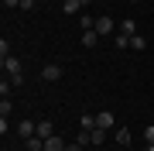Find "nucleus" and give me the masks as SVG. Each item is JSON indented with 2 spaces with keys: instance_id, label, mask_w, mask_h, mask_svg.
<instances>
[{
  "instance_id": "obj_1",
  "label": "nucleus",
  "mask_w": 154,
  "mask_h": 151,
  "mask_svg": "<svg viewBox=\"0 0 154 151\" xmlns=\"http://www.w3.org/2000/svg\"><path fill=\"white\" fill-rule=\"evenodd\" d=\"M0 65H4V72L7 76H11V83H21V58H17V55H7V58H0Z\"/></svg>"
},
{
  "instance_id": "obj_2",
  "label": "nucleus",
  "mask_w": 154,
  "mask_h": 151,
  "mask_svg": "<svg viewBox=\"0 0 154 151\" xmlns=\"http://www.w3.org/2000/svg\"><path fill=\"white\" fill-rule=\"evenodd\" d=\"M41 79H45V83H55V79H62V65H58V62H48V65L41 69Z\"/></svg>"
},
{
  "instance_id": "obj_3",
  "label": "nucleus",
  "mask_w": 154,
  "mask_h": 151,
  "mask_svg": "<svg viewBox=\"0 0 154 151\" xmlns=\"http://www.w3.org/2000/svg\"><path fill=\"white\" fill-rule=\"evenodd\" d=\"M113 28H116V24H113V17H110V14L96 17V31H99V38H103V34H113Z\"/></svg>"
},
{
  "instance_id": "obj_4",
  "label": "nucleus",
  "mask_w": 154,
  "mask_h": 151,
  "mask_svg": "<svg viewBox=\"0 0 154 151\" xmlns=\"http://www.w3.org/2000/svg\"><path fill=\"white\" fill-rule=\"evenodd\" d=\"M113 124H116V117L110 110H103V113H96V127L99 131H113Z\"/></svg>"
},
{
  "instance_id": "obj_5",
  "label": "nucleus",
  "mask_w": 154,
  "mask_h": 151,
  "mask_svg": "<svg viewBox=\"0 0 154 151\" xmlns=\"http://www.w3.org/2000/svg\"><path fill=\"white\" fill-rule=\"evenodd\" d=\"M17 134H21L24 141H28V137H34V134H38V124H31V120H21V124H17Z\"/></svg>"
},
{
  "instance_id": "obj_6",
  "label": "nucleus",
  "mask_w": 154,
  "mask_h": 151,
  "mask_svg": "<svg viewBox=\"0 0 154 151\" xmlns=\"http://www.w3.org/2000/svg\"><path fill=\"white\" fill-rule=\"evenodd\" d=\"M45 151H65V141H62L58 134H51V137H45Z\"/></svg>"
},
{
  "instance_id": "obj_7",
  "label": "nucleus",
  "mask_w": 154,
  "mask_h": 151,
  "mask_svg": "<svg viewBox=\"0 0 154 151\" xmlns=\"http://www.w3.org/2000/svg\"><path fill=\"white\" fill-rule=\"evenodd\" d=\"M99 45V31L93 28V31H82V48H96Z\"/></svg>"
},
{
  "instance_id": "obj_8",
  "label": "nucleus",
  "mask_w": 154,
  "mask_h": 151,
  "mask_svg": "<svg viewBox=\"0 0 154 151\" xmlns=\"http://www.w3.org/2000/svg\"><path fill=\"white\" fill-rule=\"evenodd\" d=\"M51 134H55V124H51V120H38V137L45 141V137H51Z\"/></svg>"
},
{
  "instance_id": "obj_9",
  "label": "nucleus",
  "mask_w": 154,
  "mask_h": 151,
  "mask_svg": "<svg viewBox=\"0 0 154 151\" xmlns=\"http://www.w3.org/2000/svg\"><path fill=\"white\" fill-rule=\"evenodd\" d=\"M120 34H130L134 38V34H137V21H134V17H123L120 21Z\"/></svg>"
},
{
  "instance_id": "obj_10",
  "label": "nucleus",
  "mask_w": 154,
  "mask_h": 151,
  "mask_svg": "<svg viewBox=\"0 0 154 151\" xmlns=\"http://www.w3.org/2000/svg\"><path fill=\"white\" fill-rule=\"evenodd\" d=\"M79 127L82 131H96V113H82L79 117Z\"/></svg>"
},
{
  "instance_id": "obj_11",
  "label": "nucleus",
  "mask_w": 154,
  "mask_h": 151,
  "mask_svg": "<svg viewBox=\"0 0 154 151\" xmlns=\"http://www.w3.org/2000/svg\"><path fill=\"white\" fill-rule=\"evenodd\" d=\"M62 11L65 14H82V4L79 0H62Z\"/></svg>"
},
{
  "instance_id": "obj_12",
  "label": "nucleus",
  "mask_w": 154,
  "mask_h": 151,
  "mask_svg": "<svg viewBox=\"0 0 154 151\" xmlns=\"http://www.w3.org/2000/svg\"><path fill=\"white\" fill-rule=\"evenodd\" d=\"M130 48H134V52H144V48H147V41H144V34H134V38H130Z\"/></svg>"
},
{
  "instance_id": "obj_13",
  "label": "nucleus",
  "mask_w": 154,
  "mask_h": 151,
  "mask_svg": "<svg viewBox=\"0 0 154 151\" xmlns=\"http://www.w3.org/2000/svg\"><path fill=\"white\" fill-rule=\"evenodd\" d=\"M116 144H130V131H123V127H116Z\"/></svg>"
},
{
  "instance_id": "obj_14",
  "label": "nucleus",
  "mask_w": 154,
  "mask_h": 151,
  "mask_svg": "<svg viewBox=\"0 0 154 151\" xmlns=\"http://www.w3.org/2000/svg\"><path fill=\"white\" fill-rule=\"evenodd\" d=\"M116 48H130V34H120V31H116Z\"/></svg>"
},
{
  "instance_id": "obj_15",
  "label": "nucleus",
  "mask_w": 154,
  "mask_h": 151,
  "mask_svg": "<svg viewBox=\"0 0 154 151\" xmlns=\"http://www.w3.org/2000/svg\"><path fill=\"white\" fill-rule=\"evenodd\" d=\"M11 106H14L11 96H4V103H0V117H7V113H11Z\"/></svg>"
},
{
  "instance_id": "obj_16",
  "label": "nucleus",
  "mask_w": 154,
  "mask_h": 151,
  "mask_svg": "<svg viewBox=\"0 0 154 151\" xmlns=\"http://www.w3.org/2000/svg\"><path fill=\"white\" fill-rule=\"evenodd\" d=\"M103 141H106V131L96 127V131H93V144H103Z\"/></svg>"
},
{
  "instance_id": "obj_17",
  "label": "nucleus",
  "mask_w": 154,
  "mask_h": 151,
  "mask_svg": "<svg viewBox=\"0 0 154 151\" xmlns=\"http://www.w3.org/2000/svg\"><path fill=\"white\" fill-rule=\"evenodd\" d=\"M144 137H147V144H154V124H147V127H144Z\"/></svg>"
},
{
  "instance_id": "obj_18",
  "label": "nucleus",
  "mask_w": 154,
  "mask_h": 151,
  "mask_svg": "<svg viewBox=\"0 0 154 151\" xmlns=\"http://www.w3.org/2000/svg\"><path fill=\"white\" fill-rule=\"evenodd\" d=\"M34 4H41V0H21V11H34Z\"/></svg>"
},
{
  "instance_id": "obj_19",
  "label": "nucleus",
  "mask_w": 154,
  "mask_h": 151,
  "mask_svg": "<svg viewBox=\"0 0 154 151\" xmlns=\"http://www.w3.org/2000/svg\"><path fill=\"white\" fill-rule=\"evenodd\" d=\"M4 7L11 11V7H21V0H4Z\"/></svg>"
},
{
  "instance_id": "obj_20",
  "label": "nucleus",
  "mask_w": 154,
  "mask_h": 151,
  "mask_svg": "<svg viewBox=\"0 0 154 151\" xmlns=\"http://www.w3.org/2000/svg\"><path fill=\"white\" fill-rule=\"evenodd\" d=\"M65 151H82V144H65Z\"/></svg>"
},
{
  "instance_id": "obj_21",
  "label": "nucleus",
  "mask_w": 154,
  "mask_h": 151,
  "mask_svg": "<svg viewBox=\"0 0 154 151\" xmlns=\"http://www.w3.org/2000/svg\"><path fill=\"white\" fill-rule=\"evenodd\" d=\"M79 4H82V7H89V4H93V0H79Z\"/></svg>"
},
{
  "instance_id": "obj_22",
  "label": "nucleus",
  "mask_w": 154,
  "mask_h": 151,
  "mask_svg": "<svg viewBox=\"0 0 154 151\" xmlns=\"http://www.w3.org/2000/svg\"><path fill=\"white\" fill-rule=\"evenodd\" d=\"M130 4H140V0H130Z\"/></svg>"
},
{
  "instance_id": "obj_23",
  "label": "nucleus",
  "mask_w": 154,
  "mask_h": 151,
  "mask_svg": "<svg viewBox=\"0 0 154 151\" xmlns=\"http://www.w3.org/2000/svg\"><path fill=\"white\" fill-rule=\"evenodd\" d=\"M41 4H45V0H41Z\"/></svg>"
},
{
  "instance_id": "obj_24",
  "label": "nucleus",
  "mask_w": 154,
  "mask_h": 151,
  "mask_svg": "<svg viewBox=\"0 0 154 151\" xmlns=\"http://www.w3.org/2000/svg\"><path fill=\"white\" fill-rule=\"evenodd\" d=\"M41 151H45V148H41Z\"/></svg>"
}]
</instances>
